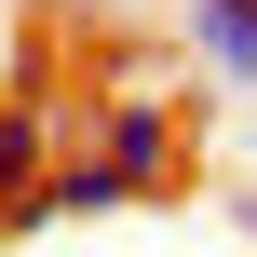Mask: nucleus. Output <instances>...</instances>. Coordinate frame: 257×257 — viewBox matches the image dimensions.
<instances>
[{"instance_id": "f257e3e1", "label": "nucleus", "mask_w": 257, "mask_h": 257, "mask_svg": "<svg viewBox=\"0 0 257 257\" xmlns=\"http://www.w3.org/2000/svg\"><path fill=\"white\" fill-rule=\"evenodd\" d=\"M176 149H190V108H176V95H95V149H81V163H95L122 203H163V190H176Z\"/></svg>"}, {"instance_id": "f03ea898", "label": "nucleus", "mask_w": 257, "mask_h": 257, "mask_svg": "<svg viewBox=\"0 0 257 257\" xmlns=\"http://www.w3.org/2000/svg\"><path fill=\"white\" fill-rule=\"evenodd\" d=\"M41 176H54V95H41V81H14V95H0V217H14Z\"/></svg>"}, {"instance_id": "7ed1b4c3", "label": "nucleus", "mask_w": 257, "mask_h": 257, "mask_svg": "<svg viewBox=\"0 0 257 257\" xmlns=\"http://www.w3.org/2000/svg\"><path fill=\"white\" fill-rule=\"evenodd\" d=\"M230 217H244V230H257V190H230Z\"/></svg>"}]
</instances>
